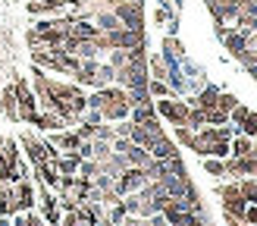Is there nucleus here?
<instances>
[{
	"mask_svg": "<svg viewBox=\"0 0 257 226\" xmlns=\"http://www.w3.org/2000/svg\"><path fill=\"white\" fill-rule=\"evenodd\" d=\"M154 110H157V117L170 120L173 126H188V100H176L173 94L170 97H157V104H154Z\"/></svg>",
	"mask_w": 257,
	"mask_h": 226,
	"instance_id": "1",
	"label": "nucleus"
},
{
	"mask_svg": "<svg viewBox=\"0 0 257 226\" xmlns=\"http://www.w3.org/2000/svg\"><path fill=\"white\" fill-rule=\"evenodd\" d=\"M113 13L119 16V22H122V29H135V32H141L145 29V19H141V4H132V0H119L116 7H113Z\"/></svg>",
	"mask_w": 257,
	"mask_h": 226,
	"instance_id": "2",
	"label": "nucleus"
},
{
	"mask_svg": "<svg viewBox=\"0 0 257 226\" xmlns=\"http://www.w3.org/2000/svg\"><path fill=\"white\" fill-rule=\"evenodd\" d=\"M223 44H226L229 54L238 60L241 54H245V47H248V32H241V29H229L226 38H223Z\"/></svg>",
	"mask_w": 257,
	"mask_h": 226,
	"instance_id": "3",
	"label": "nucleus"
},
{
	"mask_svg": "<svg viewBox=\"0 0 257 226\" xmlns=\"http://www.w3.org/2000/svg\"><path fill=\"white\" fill-rule=\"evenodd\" d=\"M91 22L97 25V29L100 32H116V29H122V22H119V16H116V13H113V10H97L94 13V16H91Z\"/></svg>",
	"mask_w": 257,
	"mask_h": 226,
	"instance_id": "4",
	"label": "nucleus"
},
{
	"mask_svg": "<svg viewBox=\"0 0 257 226\" xmlns=\"http://www.w3.org/2000/svg\"><path fill=\"white\" fill-rule=\"evenodd\" d=\"M216 97H220V88H216V85H204V88H201V94L191 100V107L213 110V107H216Z\"/></svg>",
	"mask_w": 257,
	"mask_h": 226,
	"instance_id": "5",
	"label": "nucleus"
},
{
	"mask_svg": "<svg viewBox=\"0 0 257 226\" xmlns=\"http://www.w3.org/2000/svg\"><path fill=\"white\" fill-rule=\"evenodd\" d=\"M50 145L63 148L69 154V151H75V148L82 145V138H79V132H54V135H50Z\"/></svg>",
	"mask_w": 257,
	"mask_h": 226,
	"instance_id": "6",
	"label": "nucleus"
},
{
	"mask_svg": "<svg viewBox=\"0 0 257 226\" xmlns=\"http://www.w3.org/2000/svg\"><path fill=\"white\" fill-rule=\"evenodd\" d=\"M176 154H179V151H176V145H173L166 135H160L157 142L151 145V157H157V160H170V157H176Z\"/></svg>",
	"mask_w": 257,
	"mask_h": 226,
	"instance_id": "7",
	"label": "nucleus"
},
{
	"mask_svg": "<svg viewBox=\"0 0 257 226\" xmlns=\"http://www.w3.org/2000/svg\"><path fill=\"white\" fill-rule=\"evenodd\" d=\"M125 160H128V167H145V163L151 160V151L141 148V145H132L125 151Z\"/></svg>",
	"mask_w": 257,
	"mask_h": 226,
	"instance_id": "8",
	"label": "nucleus"
},
{
	"mask_svg": "<svg viewBox=\"0 0 257 226\" xmlns=\"http://www.w3.org/2000/svg\"><path fill=\"white\" fill-rule=\"evenodd\" d=\"M235 129H238L241 135H248V138H257V113H254V110H248L245 117L235 123Z\"/></svg>",
	"mask_w": 257,
	"mask_h": 226,
	"instance_id": "9",
	"label": "nucleus"
},
{
	"mask_svg": "<svg viewBox=\"0 0 257 226\" xmlns=\"http://www.w3.org/2000/svg\"><path fill=\"white\" fill-rule=\"evenodd\" d=\"M4 113L10 120H19V97H16V88H7L4 91Z\"/></svg>",
	"mask_w": 257,
	"mask_h": 226,
	"instance_id": "10",
	"label": "nucleus"
},
{
	"mask_svg": "<svg viewBox=\"0 0 257 226\" xmlns=\"http://www.w3.org/2000/svg\"><path fill=\"white\" fill-rule=\"evenodd\" d=\"M148 66H151V79H163V82H166V72H170V66L163 63L160 54H157V57H151V60H148Z\"/></svg>",
	"mask_w": 257,
	"mask_h": 226,
	"instance_id": "11",
	"label": "nucleus"
},
{
	"mask_svg": "<svg viewBox=\"0 0 257 226\" xmlns=\"http://www.w3.org/2000/svg\"><path fill=\"white\" fill-rule=\"evenodd\" d=\"M229 148H232V154H235V157H245V154H251V148H254V142H251L248 135H241V132H238V138H235V142L229 145Z\"/></svg>",
	"mask_w": 257,
	"mask_h": 226,
	"instance_id": "12",
	"label": "nucleus"
},
{
	"mask_svg": "<svg viewBox=\"0 0 257 226\" xmlns=\"http://www.w3.org/2000/svg\"><path fill=\"white\" fill-rule=\"evenodd\" d=\"M110 154H113L110 142H104V138H94V142H91V157H94V160H107Z\"/></svg>",
	"mask_w": 257,
	"mask_h": 226,
	"instance_id": "13",
	"label": "nucleus"
},
{
	"mask_svg": "<svg viewBox=\"0 0 257 226\" xmlns=\"http://www.w3.org/2000/svg\"><path fill=\"white\" fill-rule=\"evenodd\" d=\"M238 192H241V198H245L248 204H254V201H257V179H241Z\"/></svg>",
	"mask_w": 257,
	"mask_h": 226,
	"instance_id": "14",
	"label": "nucleus"
},
{
	"mask_svg": "<svg viewBox=\"0 0 257 226\" xmlns=\"http://www.w3.org/2000/svg\"><path fill=\"white\" fill-rule=\"evenodd\" d=\"M16 204H19L22 210H29V207L35 204V198H32V185H29V182H22V185H19V192H16Z\"/></svg>",
	"mask_w": 257,
	"mask_h": 226,
	"instance_id": "15",
	"label": "nucleus"
},
{
	"mask_svg": "<svg viewBox=\"0 0 257 226\" xmlns=\"http://www.w3.org/2000/svg\"><path fill=\"white\" fill-rule=\"evenodd\" d=\"M148 94H151V97H170L173 91H170V85H166L163 79H151V82H148Z\"/></svg>",
	"mask_w": 257,
	"mask_h": 226,
	"instance_id": "16",
	"label": "nucleus"
},
{
	"mask_svg": "<svg viewBox=\"0 0 257 226\" xmlns=\"http://www.w3.org/2000/svg\"><path fill=\"white\" fill-rule=\"evenodd\" d=\"M125 63H128V50L125 47H110V66L119 69V66H125Z\"/></svg>",
	"mask_w": 257,
	"mask_h": 226,
	"instance_id": "17",
	"label": "nucleus"
},
{
	"mask_svg": "<svg viewBox=\"0 0 257 226\" xmlns=\"http://www.w3.org/2000/svg\"><path fill=\"white\" fill-rule=\"evenodd\" d=\"M113 75H116V69H113L110 63H104V66H97V88L113 85Z\"/></svg>",
	"mask_w": 257,
	"mask_h": 226,
	"instance_id": "18",
	"label": "nucleus"
},
{
	"mask_svg": "<svg viewBox=\"0 0 257 226\" xmlns=\"http://www.w3.org/2000/svg\"><path fill=\"white\" fill-rule=\"evenodd\" d=\"M226 123H229V113L226 110H220V107L207 110V126H226Z\"/></svg>",
	"mask_w": 257,
	"mask_h": 226,
	"instance_id": "19",
	"label": "nucleus"
},
{
	"mask_svg": "<svg viewBox=\"0 0 257 226\" xmlns=\"http://www.w3.org/2000/svg\"><path fill=\"white\" fill-rule=\"evenodd\" d=\"M204 170H207L210 176H226V163L216 160V157H207V160H204Z\"/></svg>",
	"mask_w": 257,
	"mask_h": 226,
	"instance_id": "20",
	"label": "nucleus"
},
{
	"mask_svg": "<svg viewBox=\"0 0 257 226\" xmlns=\"http://www.w3.org/2000/svg\"><path fill=\"white\" fill-rule=\"evenodd\" d=\"M216 107L229 113V110H235V107H238V97H232V94H223V91H220V97H216Z\"/></svg>",
	"mask_w": 257,
	"mask_h": 226,
	"instance_id": "21",
	"label": "nucleus"
},
{
	"mask_svg": "<svg viewBox=\"0 0 257 226\" xmlns=\"http://www.w3.org/2000/svg\"><path fill=\"white\" fill-rule=\"evenodd\" d=\"M110 148H113V154H125V151L128 148H132V138H113V142H110Z\"/></svg>",
	"mask_w": 257,
	"mask_h": 226,
	"instance_id": "22",
	"label": "nucleus"
},
{
	"mask_svg": "<svg viewBox=\"0 0 257 226\" xmlns=\"http://www.w3.org/2000/svg\"><path fill=\"white\" fill-rule=\"evenodd\" d=\"M94 138H104V142H113V138H116V132H113V126H97V129H94Z\"/></svg>",
	"mask_w": 257,
	"mask_h": 226,
	"instance_id": "23",
	"label": "nucleus"
}]
</instances>
